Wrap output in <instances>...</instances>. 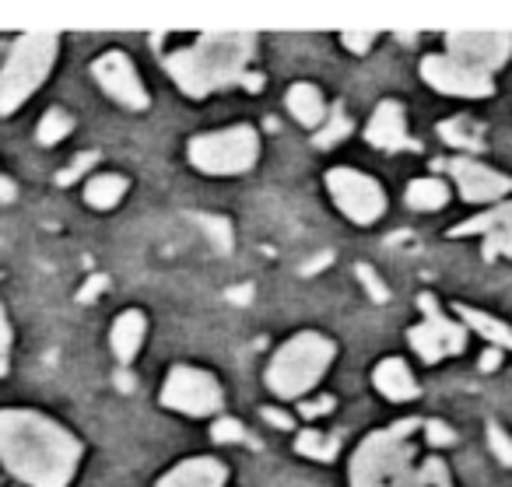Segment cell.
Returning a JSON list of instances; mask_svg holds the SVG:
<instances>
[{"instance_id": "d4e9b609", "label": "cell", "mask_w": 512, "mask_h": 487, "mask_svg": "<svg viewBox=\"0 0 512 487\" xmlns=\"http://www.w3.org/2000/svg\"><path fill=\"white\" fill-rule=\"evenodd\" d=\"M71 130H74V116L60 106H50L43 113V120H39L36 141L43 144V148H53V144H60L64 137H71Z\"/></svg>"}, {"instance_id": "f546056e", "label": "cell", "mask_w": 512, "mask_h": 487, "mask_svg": "<svg viewBox=\"0 0 512 487\" xmlns=\"http://www.w3.org/2000/svg\"><path fill=\"white\" fill-rule=\"evenodd\" d=\"M488 445H491V452H495L498 463H502V466H512V438L505 435L502 424H495V421L488 424Z\"/></svg>"}, {"instance_id": "8d00e7d4", "label": "cell", "mask_w": 512, "mask_h": 487, "mask_svg": "<svg viewBox=\"0 0 512 487\" xmlns=\"http://www.w3.org/2000/svg\"><path fill=\"white\" fill-rule=\"evenodd\" d=\"M302 417H323V414H330L334 410V396H320V400H309V403H302Z\"/></svg>"}, {"instance_id": "5bb4252c", "label": "cell", "mask_w": 512, "mask_h": 487, "mask_svg": "<svg viewBox=\"0 0 512 487\" xmlns=\"http://www.w3.org/2000/svg\"><path fill=\"white\" fill-rule=\"evenodd\" d=\"M449 235H453V239L484 235V260H495V256H509L512 260V200L509 204H498L495 211L463 221V225H456Z\"/></svg>"}, {"instance_id": "f1b7e54d", "label": "cell", "mask_w": 512, "mask_h": 487, "mask_svg": "<svg viewBox=\"0 0 512 487\" xmlns=\"http://www.w3.org/2000/svg\"><path fill=\"white\" fill-rule=\"evenodd\" d=\"M11 344H15V330H11L8 309L0 305V379L11 372Z\"/></svg>"}, {"instance_id": "30bf717a", "label": "cell", "mask_w": 512, "mask_h": 487, "mask_svg": "<svg viewBox=\"0 0 512 487\" xmlns=\"http://www.w3.org/2000/svg\"><path fill=\"white\" fill-rule=\"evenodd\" d=\"M92 78L99 81V88L109 95L113 102H120L123 109H134V113H144L151 106V95L144 88L141 74H137L134 60L123 50H109L102 57H95L92 64Z\"/></svg>"}, {"instance_id": "8fae6325", "label": "cell", "mask_w": 512, "mask_h": 487, "mask_svg": "<svg viewBox=\"0 0 512 487\" xmlns=\"http://www.w3.org/2000/svg\"><path fill=\"white\" fill-rule=\"evenodd\" d=\"M421 78L439 95H460V99H491L495 95L491 74L470 71L467 64L453 60L449 53H432V57L421 60Z\"/></svg>"}, {"instance_id": "ba28073f", "label": "cell", "mask_w": 512, "mask_h": 487, "mask_svg": "<svg viewBox=\"0 0 512 487\" xmlns=\"http://www.w3.org/2000/svg\"><path fill=\"white\" fill-rule=\"evenodd\" d=\"M327 190L334 197L337 211L355 221V225H372V221H379L386 214V193L379 186V179L365 176L358 169H344V165L330 169Z\"/></svg>"}, {"instance_id": "d590c367", "label": "cell", "mask_w": 512, "mask_h": 487, "mask_svg": "<svg viewBox=\"0 0 512 487\" xmlns=\"http://www.w3.org/2000/svg\"><path fill=\"white\" fill-rule=\"evenodd\" d=\"M109 284V277L106 274H95V277H88L85 281V288L78 291V302H95V298L102 295V288Z\"/></svg>"}, {"instance_id": "9a60e30c", "label": "cell", "mask_w": 512, "mask_h": 487, "mask_svg": "<svg viewBox=\"0 0 512 487\" xmlns=\"http://www.w3.org/2000/svg\"><path fill=\"white\" fill-rule=\"evenodd\" d=\"M365 141L379 151H418V144L407 137L404 123V106L393 99L379 102L376 113H372L369 127H365Z\"/></svg>"}, {"instance_id": "e0dca14e", "label": "cell", "mask_w": 512, "mask_h": 487, "mask_svg": "<svg viewBox=\"0 0 512 487\" xmlns=\"http://www.w3.org/2000/svg\"><path fill=\"white\" fill-rule=\"evenodd\" d=\"M144 337H148V316L141 309H123L113 319V330H109V347H113L116 361L134 365V358L144 347Z\"/></svg>"}, {"instance_id": "6da1fadb", "label": "cell", "mask_w": 512, "mask_h": 487, "mask_svg": "<svg viewBox=\"0 0 512 487\" xmlns=\"http://www.w3.org/2000/svg\"><path fill=\"white\" fill-rule=\"evenodd\" d=\"M85 445L60 421L29 407L0 410V463L29 487H71Z\"/></svg>"}, {"instance_id": "836d02e7", "label": "cell", "mask_w": 512, "mask_h": 487, "mask_svg": "<svg viewBox=\"0 0 512 487\" xmlns=\"http://www.w3.org/2000/svg\"><path fill=\"white\" fill-rule=\"evenodd\" d=\"M341 43L351 53H369L372 43H376V32H341Z\"/></svg>"}, {"instance_id": "2e32d148", "label": "cell", "mask_w": 512, "mask_h": 487, "mask_svg": "<svg viewBox=\"0 0 512 487\" xmlns=\"http://www.w3.org/2000/svg\"><path fill=\"white\" fill-rule=\"evenodd\" d=\"M228 466L211 456H190L176 463L155 487H225Z\"/></svg>"}, {"instance_id": "ffe728a7", "label": "cell", "mask_w": 512, "mask_h": 487, "mask_svg": "<svg viewBox=\"0 0 512 487\" xmlns=\"http://www.w3.org/2000/svg\"><path fill=\"white\" fill-rule=\"evenodd\" d=\"M130 190V179L120 176V172H99V176L88 179L85 186V204L95 207V211H113Z\"/></svg>"}, {"instance_id": "cb8c5ba5", "label": "cell", "mask_w": 512, "mask_h": 487, "mask_svg": "<svg viewBox=\"0 0 512 487\" xmlns=\"http://www.w3.org/2000/svg\"><path fill=\"white\" fill-rule=\"evenodd\" d=\"M337 449H341V435H327V431L316 428L299 431V438H295V452L306 459H320V463L337 459Z\"/></svg>"}, {"instance_id": "d6986e66", "label": "cell", "mask_w": 512, "mask_h": 487, "mask_svg": "<svg viewBox=\"0 0 512 487\" xmlns=\"http://www.w3.org/2000/svg\"><path fill=\"white\" fill-rule=\"evenodd\" d=\"M285 102H288V113H292L295 120L302 123V127L320 130L323 123H327V102H323V92L316 85H306V81H299V85L288 88Z\"/></svg>"}, {"instance_id": "f35d334b", "label": "cell", "mask_w": 512, "mask_h": 487, "mask_svg": "<svg viewBox=\"0 0 512 487\" xmlns=\"http://www.w3.org/2000/svg\"><path fill=\"white\" fill-rule=\"evenodd\" d=\"M477 365H481V372H495V368L502 365V351H498V347H488V351L481 354V361H477Z\"/></svg>"}, {"instance_id": "e575fe53", "label": "cell", "mask_w": 512, "mask_h": 487, "mask_svg": "<svg viewBox=\"0 0 512 487\" xmlns=\"http://www.w3.org/2000/svg\"><path fill=\"white\" fill-rule=\"evenodd\" d=\"M260 417H264L267 424H274V428H278V431H295V417L288 414V410L264 407V410H260Z\"/></svg>"}, {"instance_id": "7a4b0ae2", "label": "cell", "mask_w": 512, "mask_h": 487, "mask_svg": "<svg viewBox=\"0 0 512 487\" xmlns=\"http://www.w3.org/2000/svg\"><path fill=\"white\" fill-rule=\"evenodd\" d=\"M425 421L404 417L383 431H372L351 456V487H453L449 466L428 456L418 463L411 449V431Z\"/></svg>"}, {"instance_id": "4dcf8cb0", "label": "cell", "mask_w": 512, "mask_h": 487, "mask_svg": "<svg viewBox=\"0 0 512 487\" xmlns=\"http://www.w3.org/2000/svg\"><path fill=\"white\" fill-rule=\"evenodd\" d=\"M95 162H99V151H81V155L74 158V162L67 165L64 172H60V176H57V183H60V186H71V183H78V179L85 176V172L92 169Z\"/></svg>"}, {"instance_id": "7c38bea8", "label": "cell", "mask_w": 512, "mask_h": 487, "mask_svg": "<svg viewBox=\"0 0 512 487\" xmlns=\"http://www.w3.org/2000/svg\"><path fill=\"white\" fill-rule=\"evenodd\" d=\"M446 50L470 71L491 74L512 57V32H449Z\"/></svg>"}, {"instance_id": "4316f807", "label": "cell", "mask_w": 512, "mask_h": 487, "mask_svg": "<svg viewBox=\"0 0 512 487\" xmlns=\"http://www.w3.org/2000/svg\"><path fill=\"white\" fill-rule=\"evenodd\" d=\"M197 225L211 235V242L218 249H232V225L225 218H214V214H197Z\"/></svg>"}, {"instance_id": "74e56055", "label": "cell", "mask_w": 512, "mask_h": 487, "mask_svg": "<svg viewBox=\"0 0 512 487\" xmlns=\"http://www.w3.org/2000/svg\"><path fill=\"white\" fill-rule=\"evenodd\" d=\"M18 200V186L11 183L8 176H0V207H8V204H15Z\"/></svg>"}, {"instance_id": "4fadbf2b", "label": "cell", "mask_w": 512, "mask_h": 487, "mask_svg": "<svg viewBox=\"0 0 512 487\" xmlns=\"http://www.w3.org/2000/svg\"><path fill=\"white\" fill-rule=\"evenodd\" d=\"M446 169L456 179V190L467 204H491V200H502L505 193H512L509 176L474 162V158H449Z\"/></svg>"}, {"instance_id": "52a82bcc", "label": "cell", "mask_w": 512, "mask_h": 487, "mask_svg": "<svg viewBox=\"0 0 512 487\" xmlns=\"http://www.w3.org/2000/svg\"><path fill=\"white\" fill-rule=\"evenodd\" d=\"M158 403L165 410H176L186 417H211L225 407V389L207 368L172 365L165 375V386L158 393Z\"/></svg>"}, {"instance_id": "8992f818", "label": "cell", "mask_w": 512, "mask_h": 487, "mask_svg": "<svg viewBox=\"0 0 512 487\" xmlns=\"http://www.w3.org/2000/svg\"><path fill=\"white\" fill-rule=\"evenodd\" d=\"M186 158L204 176H242L260 158V134L249 123L214 130V134H197L186 144Z\"/></svg>"}, {"instance_id": "603a6c76", "label": "cell", "mask_w": 512, "mask_h": 487, "mask_svg": "<svg viewBox=\"0 0 512 487\" xmlns=\"http://www.w3.org/2000/svg\"><path fill=\"white\" fill-rule=\"evenodd\" d=\"M439 137L456 151H481V123L470 116H449L439 123Z\"/></svg>"}, {"instance_id": "ac0fdd59", "label": "cell", "mask_w": 512, "mask_h": 487, "mask_svg": "<svg viewBox=\"0 0 512 487\" xmlns=\"http://www.w3.org/2000/svg\"><path fill=\"white\" fill-rule=\"evenodd\" d=\"M372 382H376V389L390 403H407V400H414V396H418V382H414L411 368H407L400 358H383V361H379L376 372H372Z\"/></svg>"}, {"instance_id": "44dd1931", "label": "cell", "mask_w": 512, "mask_h": 487, "mask_svg": "<svg viewBox=\"0 0 512 487\" xmlns=\"http://www.w3.org/2000/svg\"><path fill=\"white\" fill-rule=\"evenodd\" d=\"M456 316H460L463 323L470 326V330L481 333V337L488 340L491 347H498V351H512V326H505L502 319L488 316V312L470 309V305H456Z\"/></svg>"}, {"instance_id": "83f0119b", "label": "cell", "mask_w": 512, "mask_h": 487, "mask_svg": "<svg viewBox=\"0 0 512 487\" xmlns=\"http://www.w3.org/2000/svg\"><path fill=\"white\" fill-rule=\"evenodd\" d=\"M211 438L218 445L246 442V428H242V421H235V417H218V421L211 424Z\"/></svg>"}, {"instance_id": "ab89813d", "label": "cell", "mask_w": 512, "mask_h": 487, "mask_svg": "<svg viewBox=\"0 0 512 487\" xmlns=\"http://www.w3.org/2000/svg\"><path fill=\"white\" fill-rule=\"evenodd\" d=\"M242 88H246V92H260V88H264V74L249 71L246 78H242Z\"/></svg>"}, {"instance_id": "60d3db41", "label": "cell", "mask_w": 512, "mask_h": 487, "mask_svg": "<svg viewBox=\"0 0 512 487\" xmlns=\"http://www.w3.org/2000/svg\"><path fill=\"white\" fill-rule=\"evenodd\" d=\"M116 375H120V379H116L120 382V389H130V375L127 372H116Z\"/></svg>"}, {"instance_id": "7402d4cb", "label": "cell", "mask_w": 512, "mask_h": 487, "mask_svg": "<svg viewBox=\"0 0 512 487\" xmlns=\"http://www.w3.org/2000/svg\"><path fill=\"white\" fill-rule=\"evenodd\" d=\"M404 200H407V207H414V211H442V207L449 204V186L432 176L414 179V183L407 186Z\"/></svg>"}, {"instance_id": "3957f363", "label": "cell", "mask_w": 512, "mask_h": 487, "mask_svg": "<svg viewBox=\"0 0 512 487\" xmlns=\"http://www.w3.org/2000/svg\"><path fill=\"white\" fill-rule=\"evenodd\" d=\"M253 53L256 36L249 32H204L193 46L169 53L165 71L186 99H207L221 88L242 85Z\"/></svg>"}, {"instance_id": "5b68a950", "label": "cell", "mask_w": 512, "mask_h": 487, "mask_svg": "<svg viewBox=\"0 0 512 487\" xmlns=\"http://www.w3.org/2000/svg\"><path fill=\"white\" fill-rule=\"evenodd\" d=\"M337 354V344L316 330H302L292 340L274 351L271 365H267V389L278 400H299L306 396L316 382L327 375L330 361Z\"/></svg>"}, {"instance_id": "1f68e13d", "label": "cell", "mask_w": 512, "mask_h": 487, "mask_svg": "<svg viewBox=\"0 0 512 487\" xmlns=\"http://www.w3.org/2000/svg\"><path fill=\"white\" fill-rule=\"evenodd\" d=\"M421 428H425V438H428V445H453L456 442V431L449 428L446 421H439V417H432V421H425L421 424Z\"/></svg>"}, {"instance_id": "277c9868", "label": "cell", "mask_w": 512, "mask_h": 487, "mask_svg": "<svg viewBox=\"0 0 512 487\" xmlns=\"http://www.w3.org/2000/svg\"><path fill=\"white\" fill-rule=\"evenodd\" d=\"M60 57V32H25L0 67V116H11L46 85Z\"/></svg>"}, {"instance_id": "484cf974", "label": "cell", "mask_w": 512, "mask_h": 487, "mask_svg": "<svg viewBox=\"0 0 512 487\" xmlns=\"http://www.w3.org/2000/svg\"><path fill=\"white\" fill-rule=\"evenodd\" d=\"M348 134H351V120H348V113H344V109L337 106L334 113L327 116V123H323V127L316 130L313 144H316V148H334V144H341Z\"/></svg>"}, {"instance_id": "9c48e42d", "label": "cell", "mask_w": 512, "mask_h": 487, "mask_svg": "<svg viewBox=\"0 0 512 487\" xmlns=\"http://www.w3.org/2000/svg\"><path fill=\"white\" fill-rule=\"evenodd\" d=\"M418 305H421V312H425V319L407 330V344L414 347V354H418L421 361H428V365L449 358V354H463V347H467V330H463L460 323H453V319L442 316L435 295H421Z\"/></svg>"}, {"instance_id": "d6a6232c", "label": "cell", "mask_w": 512, "mask_h": 487, "mask_svg": "<svg viewBox=\"0 0 512 487\" xmlns=\"http://www.w3.org/2000/svg\"><path fill=\"white\" fill-rule=\"evenodd\" d=\"M358 281L365 284V291H369V295L376 298V302H386V298H390V291H386V284L379 281L376 270H372L369 263H358Z\"/></svg>"}]
</instances>
